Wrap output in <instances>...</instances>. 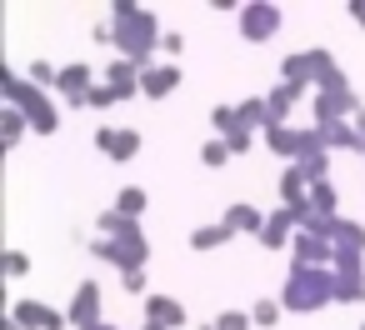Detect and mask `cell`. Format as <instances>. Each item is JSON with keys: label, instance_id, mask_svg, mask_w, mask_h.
I'll use <instances>...</instances> for the list:
<instances>
[{"label": "cell", "instance_id": "obj_1", "mask_svg": "<svg viewBox=\"0 0 365 330\" xmlns=\"http://www.w3.org/2000/svg\"><path fill=\"white\" fill-rule=\"evenodd\" d=\"M110 21H115V46H120V56L135 61V66H150V56H155L160 41H165L160 21H155L145 6H130V0H120V6L110 11Z\"/></svg>", "mask_w": 365, "mask_h": 330}, {"label": "cell", "instance_id": "obj_2", "mask_svg": "<svg viewBox=\"0 0 365 330\" xmlns=\"http://www.w3.org/2000/svg\"><path fill=\"white\" fill-rule=\"evenodd\" d=\"M335 300V265H295L285 290H280V305L285 310H320Z\"/></svg>", "mask_w": 365, "mask_h": 330}, {"label": "cell", "instance_id": "obj_3", "mask_svg": "<svg viewBox=\"0 0 365 330\" xmlns=\"http://www.w3.org/2000/svg\"><path fill=\"white\" fill-rule=\"evenodd\" d=\"M6 105H16V110L31 120L36 135H56V130H61V110H56V100H51L41 86H31L26 76H16V71H6Z\"/></svg>", "mask_w": 365, "mask_h": 330}, {"label": "cell", "instance_id": "obj_4", "mask_svg": "<svg viewBox=\"0 0 365 330\" xmlns=\"http://www.w3.org/2000/svg\"><path fill=\"white\" fill-rule=\"evenodd\" d=\"M91 250H96L101 260H110L120 275H125V270H145V260H150V245H145V235H140L135 220H120L115 235H96Z\"/></svg>", "mask_w": 365, "mask_h": 330}, {"label": "cell", "instance_id": "obj_5", "mask_svg": "<svg viewBox=\"0 0 365 330\" xmlns=\"http://www.w3.org/2000/svg\"><path fill=\"white\" fill-rule=\"evenodd\" d=\"M280 6H265V0H250V6H240V36L245 41H255V46H265L275 31H280Z\"/></svg>", "mask_w": 365, "mask_h": 330}, {"label": "cell", "instance_id": "obj_6", "mask_svg": "<svg viewBox=\"0 0 365 330\" xmlns=\"http://www.w3.org/2000/svg\"><path fill=\"white\" fill-rule=\"evenodd\" d=\"M66 320H71L76 330H101V325H106V320H101V285H96V280H81V285H76Z\"/></svg>", "mask_w": 365, "mask_h": 330}, {"label": "cell", "instance_id": "obj_7", "mask_svg": "<svg viewBox=\"0 0 365 330\" xmlns=\"http://www.w3.org/2000/svg\"><path fill=\"white\" fill-rule=\"evenodd\" d=\"M96 145H101V155L106 160H135L140 155V130H115V125H101L96 130Z\"/></svg>", "mask_w": 365, "mask_h": 330}, {"label": "cell", "instance_id": "obj_8", "mask_svg": "<svg viewBox=\"0 0 365 330\" xmlns=\"http://www.w3.org/2000/svg\"><path fill=\"white\" fill-rule=\"evenodd\" d=\"M295 235H300V215H295V210H285V205H275V210L265 215V230H260L255 240H260L265 250H280V245H290Z\"/></svg>", "mask_w": 365, "mask_h": 330}, {"label": "cell", "instance_id": "obj_9", "mask_svg": "<svg viewBox=\"0 0 365 330\" xmlns=\"http://www.w3.org/2000/svg\"><path fill=\"white\" fill-rule=\"evenodd\" d=\"M11 320L26 325V330H66V325H71L61 310H51V305H41V300H16V305H11Z\"/></svg>", "mask_w": 365, "mask_h": 330}, {"label": "cell", "instance_id": "obj_10", "mask_svg": "<svg viewBox=\"0 0 365 330\" xmlns=\"http://www.w3.org/2000/svg\"><path fill=\"white\" fill-rule=\"evenodd\" d=\"M91 91H96V71H91V66H61V86H56V96H61L66 105H86Z\"/></svg>", "mask_w": 365, "mask_h": 330}, {"label": "cell", "instance_id": "obj_11", "mask_svg": "<svg viewBox=\"0 0 365 330\" xmlns=\"http://www.w3.org/2000/svg\"><path fill=\"white\" fill-rule=\"evenodd\" d=\"M175 86H180V66H170V61H160V66L150 61V66L140 71V96H145V100H165Z\"/></svg>", "mask_w": 365, "mask_h": 330}, {"label": "cell", "instance_id": "obj_12", "mask_svg": "<svg viewBox=\"0 0 365 330\" xmlns=\"http://www.w3.org/2000/svg\"><path fill=\"white\" fill-rule=\"evenodd\" d=\"M265 145L280 155V160H305V150H310V130H290V125H270L265 130Z\"/></svg>", "mask_w": 365, "mask_h": 330}, {"label": "cell", "instance_id": "obj_13", "mask_svg": "<svg viewBox=\"0 0 365 330\" xmlns=\"http://www.w3.org/2000/svg\"><path fill=\"white\" fill-rule=\"evenodd\" d=\"M290 250H295V265H335V240H330V235L300 230V235L290 240Z\"/></svg>", "mask_w": 365, "mask_h": 330}, {"label": "cell", "instance_id": "obj_14", "mask_svg": "<svg viewBox=\"0 0 365 330\" xmlns=\"http://www.w3.org/2000/svg\"><path fill=\"white\" fill-rule=\"evenodd\" d=\"M310 190H315V180H310L300 165H285V175H280V205L300 215V210L310 205Z\"/></svg>", "mask_w": 365, "mask_h": 330}, {"label": "cell", "instance_id": "obj_15", "mask_svg": "<svg viewBox=\"0 0 365 330\" xmlns=\"http://www.w3.org/2000/svg\"><path fill=\"white\" fill-rule=\"evenodd\" d=\"M145 325L180 330V325H185V305H180L175 295H145Z\"/></svg>", "mask_w": 365, "mask_h": 330}, {"label": "cell", "instance_id": "obj_16", "mask_svg": "<svg viewBox=\"0 0 365 330\" xmlns=\"http://www.w3.org/2000/svg\"><path fill=\"white\" fill-rule=\"evenodd\" d=\"M140 71H145V66H135V61L115 56V61L106 66V86H110V91H120V100H130V96H140Z\"/></svg>", "mask_w": 365, "mask_h": 330}, {"label": "cell", "instance_id": "obj_17", "mask_svg": "<svg viewBox=\"0 0 365 330\" xmlns=\"http://www.w3.org/2000/svg\"><path fill=\"white\" fill-rule=\"evenodd\" d=\"M335 260H365V225L340 215V225H335Z\"/></svg>", "mask_w": 365, "mask_h": 330}, {"label": "cell", "instance_id": "obj_18", "mask_svg": "<svg viewBox=\"0 0 365 330\" xmlns=\"http://www.w3.org/2000/svg\"><path fill=\"white\" fill-rule=\"evenodd\" d=\"M335 300H365V270H360V260H335Z\"/></svg>", "mask_w": 365, "mask_h": 330}, {"label": "cell", "instance_id": "obj_19", "mask_svg": "<svg viewBox=\"0 0 365 330\" xmlns=\"http://www.w3.org/2000/svg\"><path fill=\"white\" fill-rule=\"evenodd\" d=\"M300 96H310L305 86H290V81H280L270 96H265V110H270V125H285V115H290V105L300 100Z\"/></svg>", "mask_w": 365, "mask_h": 330}, {"label": "cell", "instance_id": "obj_20", "mask_svg": "<svg viewBox=\"0 0 365 330\" xmlns=\"http://www.w3.org/2000/svg\"><path fill=\"white\" fill-rule=\"evenodd\" d=\"M225 225H230L235 235H260V230H265V210H255L250 200H240V205L225 210Z\"/></svg>", "mask_w": 365, "mask_h": 330}, {"label": "cell", "instance_id": "obj_21", "mask_svg": "<svg viewBox=\"0 0 365 330\" xmlns=\"http://www.w3.org/2000/svg\"><path fill=\"white\" fill-rule=\"evenodd\" d=\"M26 130H31V120H26L16 105H0V145H6V150H16V145L26 140Z\"/></svg>", "mask_w": 365, "mask_h": 330}, {"label": "cell", "instance_id": "obj_22", "mask_svg": "<svg viewBox=\"0 0 365 330\" xmlns=\"http://www.w3.org/2000/svg\"><path fill=\"white\" fill-rule=\"evenodd\" d=\"M225 240H235V230L220 220V225H200V230H190V250H220Z\"/></svg>", "mask_w": 365, "mask_h": 330}, {"label": "cell", "instance_id": "obj_23", "mask_svg": "<svg viewBox=\"0 0 365 330\" xmlns=\"http://www.w3.org/2000/svg\"><path fill=\"white\" fill-rule=\"evenodd\" d=\"M235 110H240V125H245V130H270V110H265V96H260V100H240Z\"/></svg>", "mask_w": 365, "mask_h": 330}, {"label": "cell", "instance_id": "obj_24", "mask_svg": "<svg viewBox=\"0 0 365 330\" xmlns=\"http://www.w3.org/2000/svg\"><path fill=\"white\" fill-rule=\"evenodd\" d=\"M110 210H120L125 220H135V215L145 210V190H140V185H125V190L115 195V205H110Z\"/></svg>", "mask_w": 365, "mask_h": 330}, {"label": "cell", "instance_id": "obj_25", "mask_svg": "<svg viewBox=\"0 0 365 330\" xmlns=\"http://www.w3.org/2000/svg\"><path fill=\"white\" fill-rule=\"evenodd\" d=\"M26 81H31V86H41V91H56V86H61V71H56L51 61H31Z\"/></svg>", "mask_w": 365, "mask_h": 330}, {"label": "cell", "instance_id": "obj_26", "mask_svg": "<svg viewBox=\"0 0 365 330\" xmlns=\"http://www.w3.org/2000/svg\"><path fill=\"white\" fill-rule=\"evenodd\" d=\"M335 205H340L335 185H330V180H315V190H310V210H320V215H335Z\"/></svg>", "mask_w": 365, "mask_h": 330}, {"label": "cell", "instance_id": "obj_27", "mask_svg": "<svg viewBox=\"0 0 365 330\" xmlns=\"http://www.w3.org/2000/svg\"><path fill=\"white\" fill-rule=\"evenodd\" d=\"M210 125H215L220 140H225L230 130H240V110H235V105H215V110H210Z\"/></svg>", "mask_w": 365, "mask_h": 330}, {"label": "cell", "instance_id": "obj_28", "mask_svg": "<svg viewBox=\"0 0 365 330\" xmlns=\"http://www.w3.org/2000/svg\"><path fill=\"white\" fill-rule=\"evenodd\" d=\"M110 105H120V91H110V86L101 81V86L86 96V110H110Z\"/></svg>", "mask_w": 365, "mask_h": 330}, {"label": "cell", "instance_id": "obj_29", "mask_svg": "<svg viewBox=\"0 0 365 330\" xmlns=\"http://www.w3.org/2000/svg\"><path fill=\"white\" fill-rule=\"evenodd\" d=\"M200 160H205L210 170H220V165L230 160V145H225V140L215 135V140H205V145H200Z\"/></svg>", "mask_w": 365, "mask_h": 330}, {"label": "cell", "instance_id": "obj_30", "mask_svg": "<svg viewBox=\"0 0 365 330\" xmlns=\"http://www.w3.org/2000/svg\"><path fill=\"white\" fill-rule=\"evenodd\" d=\"M280 310H285L280 300H255V310H250V320H255L260 330H270V325L280 320Z\"/></svg>", "mask_w": 365, "mask_h": 330}, {"label": "cell", "instance_id": "obj_31", "mask_svg": "<svg viewBox=\"0 0 365 330\" xmlns=\"http://www.w3.org/2000/svg\"><path fill=\"white\" fill-rule=\"evenodd\" d=\"M250 325H255V320H250L245 310H220V315H215V330H250Z\"/></svg>", "mask_w": 365, "mask_h": 330}, {"label": "cell", "instance_id": "obj_32", "mask_svg": "<svg viewBox=\"0 0 365 330\" xmlns=\"http://www.w3.org/2000/svg\"><path fill=\"white\" fill-rule=\"evenodd\" d=\"M6 275H11V280L31 275V255H26V250H6Z\"/></svg>", "mask_w": 365, "mask_h": 330}, {"label": "cell", "instance_id": "obj_33", "mask_svg": "<svg viewBox=\"0 0 365 330\" xmlns=\"http://www.w3.org/2000/svg\"><path fill=\"white\" fill-rule=\"evenodd\" d=\"M225 145H230V155H245V150L255 145V130H245V125H240V130H230V135H225Z\"/></svg>", "mask_w": 365, "mask_h": 330}, {"label": "cell", "instance_id": "obj_34", "mask_svg": "<svg viewBox=\"0 0 365 330\" xmlns=\"http://www.w3.org/2000/svg\"><path fill=\"white\" fill-rule=\"evenodd\" d=\"M160 51H165V56L175 61V56L185 51V36H180V31H165V41H160Z\"/></svg>", "mask_w": 365, "mask_h": 330}, {"label": "cell", "instance_id": "obj_35", "mask_svg": "<svg viewBox=\"0 0 365 330\" xmlns=\"http://www.w3.org/2000/svg\"><path fill=\"white\" fill-rule=\"evenodd\" d=\"M120 285H125L130 295H145V270H125V275H120Z\"/></svg>", "mask_w": 365, "mask_h": 330}, {"label": "cell", "instance_id": "obj_36", "mask_svg": "<svg viewBox=\"0 0 365 330\" xmlns=\"http://www.w3.org/2000/svg\"><path fill=\"white\" fill-rule=\"evenodd\" d=\"M350 16L360 21V31H365V0H355V6H350Z\"/></svg>", "mask_w": 365, "mask_h": 330}, {"label": "cell", "instance_id": "obj_37", "mask_svg": "<svg viewBox=\"0 0 365 330\" xmlns=\"http://www.w3.org/2000/svg\"><path fill=\"white\" fill-rule=\"evenodd\" d=\"M6 330H26V325H16V320H11V315H6Z\"/></svg>", "mask_w": 365, "mask_h": 330}, {"label": "cell", "instance_id": "obj_38", "mask_svg": "<svg viewBox=\"0 0 365 330\" xmlns=\"http://www.w3.org/2000/svg\"><path fill=\"white\" fill-rule=\"evenodd\" d=\"M360 330H365V320H360Z\"/></svg>", "mask_w": 365, "mask_h": 330}]
</instances>
